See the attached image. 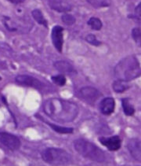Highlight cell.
Here are the masks:
<instances>
[{"instance_id":"obj_1","label":"cell","mask_w":141,"mask_h":166,"mask_svg":"<svg viewBox=\"0 0 141 166\" xmlns=\"http://www.w3.org/2000/svg\"><path fill=\"white\" fill-rule=\"evenodd\" d=\"M43 110L50 117L58 122H71L78 113L77 105L60 99H48L43 105Z\"/></svg>"},{"instance_id":"obj_2","label":"cell","mask_w":141,"mask_h":166,"mask_svg":"<svg viewBox=\"0 0 141 166\" xmlns=\"http://www.w3.org/2000/svg\"><path fill=\"white\" fill-rule=\"evenodd\" d=\"M141 76V54L125 58L114 68V76L117 80L131 81Z\"/></svg>"},{"instance_id":"obj_3","label":"cell","mask_w":141,"mask_h":166,"mask_svg":"<svg viewBox=\"0 0 141 166\" xmlns=\"http://www.w3.org/2000/svg\"><path fill=\"white\" fill-rule=\"evenodd\" d=\"M74 147L82 157L90 159L97 162H104L105 161V154L102 150L93 143L83 139H78L74 141Z\"/></svg>"},{"instance_id":"obj_4","label":"cell","mask_w":141,"mask_h":166,"mask_svg":"<svg viewBox=\"0 0 141 166\" xmlns=\"http://www.w3.org/2000/svg\"><path fill=\"white\" fill-rule=\"evenodd\" d=\"M44 161L52 165H67L72 161V156L64 150L58 148L46 149L42 153Z\"/></svg>"},{"instance_id":"obj_5","label":"cell","mask_w":141,"mask_h":166,"mask_svg":"<svg viewBox=\"0 0 141 166\" xmlns=\"http://www.w3.org/2000/svg\"><path fill=\"white\" fill-rule=\"evenodd\" d=\"M0 143L11 150H17L20 146L19 139L7 132H0Z\"/></svg>"},{"instance_id":"obj_6","label":"cell","mask_w":141,"mask_h":166,"mask_svg":"<svg viewBox=\"0 0 141 166\" xmlns=\"http://www.w3.org/2000/svg\"><path fill=\"white\" fill-rule=\"evenodd\" d=\"M15 80L19 84L34 87L36 89H42L44 87V84L39 80L28 75H19L15 78Z\"/></svg>"},{"instance_id":"obj_7","label":"cell","mask_w":141,"mask_h":166,"mask_svg":"<svg viewBox=\"0 0 141 166\" xmlns=\"http://www.w3.org/2000/svg\"><path fill=\"white\" fill-rule=\"evenodd\" d=\"M63 31L64 28L61 26L57 25L53 27L51 33L52 41H53V46L57 50L58 52L61 53L63 49V43H64V39H63Z\"/></svg>"},{"instance_id":"obj_8","label":"cell","mask_w":141,"mask_h":166,"mask_svg":"<svg viewBox=\"0 0 141 166\" xmlns=\"http://www.w3.org/2000/svg\"><path fill=\"white\" fill-rule=\"evenodd\" d=\"M127 147L130 154L135 160L141 162V139H131L128 141Z\"/></svg>"},{"instance_id":"obj_9","label":"cell","mask_w":141,"mask_h":166,"mask_svg":"<svg viewBox=\"0 0 141 166\" xmlns=\"http://www.w3.org/2000/svg\"><path fill=\"white\" fill-rule=\"evenodd\" d=\"M80 95L84 100L92 103L97 101L100 96V93L95 87H84L81 88Z\"/></svg>"},{"instance_id":"obj_10","label":"cell","mask_w":141,"mask_h":166,"mask_svg":"<svg viewBox=\"0 0 141 166\" xmlns=\"http://www.w3.org/2000/svg\"><path fill=\"white\" fill-rule=\"evenodd\" d=\"M49 5L53 10L60 13H67L72 10V4L67 0H49Z\"/></svg>"},{"instance_id":"obj_11","label":"cell","mask_w":141,"mask_h":166,"mask_svg":"<svg viewBox=\"0 0 141 166\" xmlns=\"http://www.w3.org/2000/svg\"><path fill=\"white\" fill-rule=\"evenodd\" d=\"M99 141L111 151L118 150L121 147V139L119 136H113L110 138L101 137L99 139Z\"/></svg>"},{"instance_id":"obj_12","label":"cell","mask_w":141,"mask_h":166,"mask_svg":"<svg viewBox=\"0 0 141 166\" xmlns=\"http://www.w3.org/2000/svg\"><path fill=\"white\" fill-rule=\"evenodd\" d=\"M114 100L112 98H106L103 99L100 103V112L104 115H110L114 110Z\"/></svg>"},{"instance_id":"obj_13","label":"cell","mask_w":141,"mask_h":166,"mask_svg":"<svg viewBox=\"0 0 141 166\" xmlns=\"http://www.w3.org/2000/svg\"><path fill=\"white\" fill-rule=\"evenodd\" d=\"M53 66L59 72L62 73H74L75 70L74 67L72 66L69 62H65V61H57L54 62Z\"/></svg>"},{"instance_id":"obj_14","label":"cell","mask_w":141,"mask_h":166,"mask_svg":"<svg viewBox=\"0 0 141 166\" xmlns=\"http://www.w3.org/2000/svg\"><path fill=\"white\" fill-rule=\"evenodd\" d=\"M112 87H113L114 91L117 93H122L126 89H128L129 85H128L126 81L121 80H117L116 81H114L113 83Z\"/></svg>"},{"instance_id":"obj_15","label":"cell","mask_w":141,"mask_h":166,"mask_svg":"<svg viewBox=\"0 0 141 166\" xmlns=\"http://www.w3.org/2000/svg\"><path fill=\"white\" fill-rule=\"evenodd\" d=\"M122 108H123V111L125 115L132 116L135 113V110L133 105L129 102V100L128 99H123L122 101Z\"/></svg>"},{"instance_id":"obj_16","label":"cell","mask_w":141,"mask_h":166,"mask_svg":"<svg viewBox=\"0 0 141 166\" xmlns=\"http://www.w3.org/2000/svg\"><path fill=\"white\" fill-rule=\"evenodd\" d=\"M32 17L35 20L39 23V25H44L45 27H47V21L46 20V18L43 16V14L39 10H34L32 13Z\"/></svg>"},{"instance_id":"obj_17","label":"cell","mask_w":141,"mask_h":166,"mask_svg":"<svg viewBox=\"0 0 141 166\" xmlns=\"http://www.w3.org/2000/svg\"><path fill=\"white\" fill-rule=\"evenodd\" d=\"M94 8L107 7L111 5V0H86Z\"/></svg>"},{"instance_id":"obj_18","label":"cell","mask_w":141,"mask_h":166,"mask_svg":"<svg viewBox=\"0 0 141 166\" xmlns=\"http://www.w3.org/2000/svg\"><path fill=\"white\" fill-rule=\"evenodd\" d=\"M88 25L90 26V28L96 31H99L102 28V22L99 18L97 17H91L88 21Z\"/></svg>"},{"instance_id":"obj_19","label":"cell","mask_w":141,"mask_h":166,"mask_svg":"<svg viewBox=\"0 0 141 166\" xmlns=\"http://www.w3.org/2000/svg\"><path fill=\"white\" fill-rule=\"evenodd\" d=\"M49 125H50L55 132H57L58 133H61V134H70V133H72L74 132V129H73L72 128L61 127L58 126V125H55V124H50V123H49Z\"/></svg>"},{"instance_id":"obj_20","label":"cell","mask_w":141,"mask_h":166,"mask_svg":"<svg viewBox=\"0 0 141 166\" xmlns=\"http://www.w3.org/2000/svg\"><path fill=\"white\" fill-rule=\"evenodd\" d=\"M61 20L67 25H72L75 23V17L72 14H67V13H65V14L62 15Z\"/></svg>"},{"instance_id":"obj_21","label":"cell","mask_w":141,"mask_h":166,"mask_svg":"<svg viewBox=\"0 0 141 166\" xmlns=\"http://www.w3.org/2000/svg\"><path fill=\"white\" fill-rule=\"evenodd\" d=\"M52 81L56 84L59 85V86H63L66 84V78L64 75H57V76H53L51 77Z\"/></svg>"},{"instance_id":"obj_22","label":"cell","mask_w":141,"mask_h":166,"mask_svg":"<svg viewBox=\"0 0 141 166\" xmlns=\"http://www.w3.org/2000/svg\"><path fill=\"white\" fill-rule=\"evenodd\" d=\"M132 36L136 43L141 47V29L139 28H133L132 31Z\"/></svg>"},{"instance_id":"obj_23","label":"cell","mask_w":141,"mask_h":166,"mask_svg":"<svg viewBox=\"0 0 141 166\" xmlns=\"http://www.w3.org/2000/svg\"><path fill=\"white\" fill-rule=\"evenodd\" d=\"M86 40L89 43H90L91 45L97 46H97L100 45V41H98V40H97L96 36H95L94 35H93V34H89V35H88V36L86 37Z\"/></svg>"},{"instance_id":"obj_24","label":"cell","mask_w":141,"mask_h":166,"mask_svg":"<svg viewBox=\"0 0 141 166\" xmlns=\"http://www.w3.org/2000/svg\"><path fill=\"white\" fill-rule=\"evenodd\" d=\"M135 12L136 15H138L140 17H141V3H140L137 5V6L136 7Z\"/></svg>"},{"instance_id":"obj_25","label":"cell","mask_w":141,"mask_h":166,"mask_svg":"<svg viewBox=\"0 0 141 166\" xmlns=\"http://www.w3.org/2000/svg\"><path fill=\"white\" fill-rule=\"evenodd\" d=\"M10 2H11L13 3H15V4H17V3H23L25 0H8Z\"/></svg>"}]
</instances>
